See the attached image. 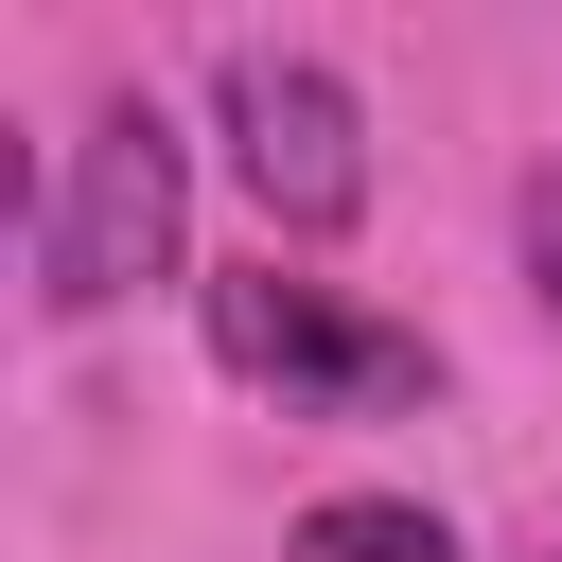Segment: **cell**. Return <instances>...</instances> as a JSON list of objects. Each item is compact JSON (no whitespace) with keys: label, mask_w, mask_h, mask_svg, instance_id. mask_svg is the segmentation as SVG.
I'll list each match as a JSON object with an SVG mask.
<instances>
[{"label":"cell","mask_w":562,"mask_h":562,"mask_svg":"<svg viewBox=\"0 0 562 562\" xmlns=\"http://www.w3.org/2000/svg\"><path fill=\"white\" fill-rule=\"evenodd\" d=\"M509 246H527V281H544V316H562V158L509 193Z\"/></svg>","instance_id":"5b68a950"},{"label":"cell","mask_w":562,"mask_h":562,"mask_svg":"<svg viewBox=\"0 0 562 562\" xmlns=\"http://www.w3.org/2000/svg\"><path fill=\"white\" fill-rule=\"evenodd\" d=\"M193 316H211V369L263 386V404H334V422H369V404H422V386H439L422 334H386V316H351L334 281H281V263L193 281Z\"/></svg>","instance_id":"3957f363"},{"label":"cell","mask_w":562,"mask_h":562,"mask_svg":"<svg viewBox=\"0 0 562 562\" xmlns=\"http://www.w3.org/2000/svg\"><path fill=\"white\" fill-rule=\"evenodd\" d=\"M176 211H193V140L140 88L88 105V140H70L53 211H35V316H105V299L176 281Z\"/></svg>","instance_id":"6da1fadb"},{"label":"cell","mask_w":562,"mask_h":562,"mask_svg":"<svg viewBox=\"0 0 562 562\" xmlns=\"http://www.w3.org/2000/svg\"><path fill=\"white\" fill-rule=\"evenodd\" d=\"M211 123H228V176H246V211H263L281 246H334V228L369 211V123H351V88H334L316 53L228 35V53H211Z\"/></svg>","instance_id":"7a4b0ae2"},{"label":"cell","mask_w":562,"mask_h":562,"mask_svg":"<svg viewBox=\"0 0 562 562\" xmlns=\"http://www.w3.org/2000/svg\"><path fill=\"white\" fill-rule=\"evenodd\" d=\"M299 544H316V562H457V527H439V509H404V492H316V509H299Z\"/></svg>","instance_id":"277c9868"}]
</instances>
